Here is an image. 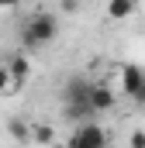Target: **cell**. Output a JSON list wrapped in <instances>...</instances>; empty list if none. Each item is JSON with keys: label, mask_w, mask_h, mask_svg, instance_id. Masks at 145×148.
<instances>
[{"label": "cell", "mask_w": 145, "mask_h": 148, "mask_svg": "<svg viewBox=\"0 0 145 148\" xmlns=\"http://www.w3.org/2000/svg\"><path fill=\"white\" fill-rule=\"evenodd\" d=\"M86 93H90L86 79H69L66 83V100H86Z\"/></svg>", "instance_id": "obj_7"}, {"label": "cell", "mask_w": 145, "mask_h": 148, "mask_svg": "<svg viewBox=\"0 0 145 148\" xmlns=\"http://www.w3.org/2000/svg\"><path fill=\"white\" fill-rule=\"evenodd\" d=\"M3 66H7V76H10V90H21V86L28 83V76H31V62H28V55H10Z\"/></svg>", "instance_id": "obj_4"}, {"label": "cell", "mask_w": 145, "mask_h": 148, "mask_svg": "<svg viewBox=\"0 0 145 148\" xmlns=\"http://www.w3.org/2000/svg\"><path fill=\"white\" fill-rule=\"evenodd\" d=\"M10 90V76H7V66H0V97Z\"/></svg>", "instance_id": "obj_11"}, {"label": "cell", "mask_w": 145, "mask_h": 148, "mask_svg": "<svg viewBox=\"0 0 145 148\" xmlns=\"http://www.w3.org/2000/svg\"><path fill=\"white\" fill-rule=\"evenodd\" d=\"M128 145L131 148H145V131H135V134L128 138Z\"/></svg>", "instance_id": "obj_12"}, {"label": "cell", "mask_w": 145, "mask_h": 148, "mask_svg": "<svg viewBox=\"0 0 145 148\" xmlns=\"http://www.w3.org/2000/svg\"><path fill=\"white\" fill-rule=\"evenodd\" d=\"M10 134H14L17 141H28V138H31V134H28V127H24L21 121H10Z\"/></svg>", "instance_id": "obj_8"}, {"label": "cell", "mask_w": 145, "mask_h": 148, "mask_svg": "<svg viewBox=\"0 0 145 148\" xmlns=\"http://www.w3.org/2000/svg\"><path fill=\"white\" fill-rule=\"evenodd\" d=\"M86 100H90L93 114H107V110H114V103H117V93H114V90H107V86H100V83H90Z\"/></svg>", "instance_id": "obj_3"}, {"label": "cell", "mask_w": 145, "mask_h": 148, "mask_svg": "<svg viewBox=\"0 0 145 148\" xmlns=\"http://www.w3.org/2000/svg\"><path fill=\"white\" fill-rule=\"evenodd\" d=\"M31 138H35V141H45V145H48V141H55L52 127H35V131H31Z\"/></svg>", "instance_id": "obj_9"}, {"label": "cell", "mask_w": 145, "mask_h": 148, "mask_svg": "<svg viewBox=\"0 0 145 148\" xmlns=\"http://www.w3.org/2000/svg\"><path fill=\"white\" fill-rule=\"evenodd\" d=\"M55 35H59V21H55V14H48V10H38V14H31V17L21 24V45H24L28 52H38V48L52 45Z\"/></svg>", "instance_id": "obj_1"}, {"label": "cell", "mask_w": 145, "mask_h": 148, "mask_svg": "<svg viewBox=\"0 0 145 148\" xmlns=\"http://www.w3.org/2000/svg\"><path fill=\"white\" fill-rule=\"evenodd\" d=\"M17 3H21V0H0V10H14Z\"/></svg>", "instance_id": "obj_13"}, {"label": "cell", "mask_w": 145, "mask_h": 148, "mask_svg": "<svg viewBox=\"0 0 145 148\" xmlns=\"http://www.w3.org/2000/svg\"><path fill=\"white\" fill-rule=\"evenodd\" d=\"M69 145H76V148H100V145H107V131L100 124H93V117L90 121H76V127H72V134H69Z\"/></svg>", "instance_id": "obj_2"}, {"label": "cell", "mask_w": 145, "mask_h": 148, "mask_svg": "<svg viewBox=\"0 0 145 148\" xmlns=\"http://www.w3.org/2000/svg\"><path fill=\"white\" fill-rule=\"evenodd\" d=\"M59 10L62 14H76L79 10V0H59Z\"/></svg>", "instance_id": "obj_10"}, {"label": "cell", "mask_w": 145, "mask_h": 148, "mask_svg": "<svg viewBox=\"0 0 145 148\" xmlns=\"http://www.w3.org/2000/svg\"><path fill=\"white\" fill-rule=\"evenodd\" d=\"M138 10V0H110L107 3V17L110 21H128Z\"/></svg>", "instance_id": "obj_6"}, {"label": "cell", "mask_w": 145, "mask_h": 148, "mask_svg": "<svg viewBox=\"0 0 145 148\" xmlns=\"http://www.w3.org/2000/svg\"><path fill=\"white\" fill-rule=\"evenodd\" d=\"M142 83H145V73H142V66H124V69H121V93L135 97V93L142 90Z\"/></svg>", "instance_id": "obj_5"}, {"label": "cell", "mask_w": 145, "mask_h": 148, "mask_svg": "<svg viewBox=\"0 0 145 148\" xmlns=\"http://www.w3.org/2000/svg\"><path fill=\"white\" fill-rule=\"evenodd\" d=\"M131 100H138V103H145V83H142V90H138V93H135Z\"/></svg>", "instance_id": "obj_14"}]
</instances>
